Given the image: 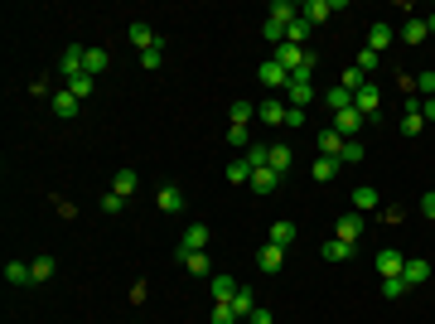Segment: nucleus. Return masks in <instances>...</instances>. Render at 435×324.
Listing matches in <instances>:
<instances>
[{
  "mask_svg": "<svg viewBox=\"0 0 435 324\" xmlns=\"http://www.w3.org/2000/svg\"><path fill=\"white\" fill-rule=\"evenodd\" d=\"M58 73H63L68 82L82 78V73H87V49H82V44H68V49L58 54Z\"/></svg>",
  "mask_w": 435,
  "mask_h": 324,
  "instance_id": "f257e3e1",
  "label": "nucleus"
},
{
  "mask_svg": "<svg viewBox=\"0 0 435 324\" xmlns=\"http://www.w3.org/2000/svg\"><path fill=\"white\" fill-rule=\"evenodd\" d=\"M354 107L363 111L368 121H378V116H382V87H378V82H363V87L354 92Z\"/></svg>",
  "mask_w": 435,
  "mask_h": 324,
  "instance_id": "f03ea898",
  "label": "nucleus"
},
{
  "mask_svg": "<svg viewBox=\"0 0 435 324\" xmlns=\"http://www.w3.org/2000/svg\"><path fill=\"white\" fill-rule=\"evenodd\" d=\"M286 92H290V107H300V111L320 97V92H315V78H305V73H290V87H286Z\"/></svg>",
  "mask_w": 435,
  "mask_h": 324,
  "instance_id": "7ed1b4c3",
  "label": "nucleus"
},
{
  "mask_svg": "<svg viewBox=\"0 0 435 324\" xmlns=\"http://www.w3.org/2000/svg\"><path fill=\"white\" fill-rule=\"evenodd\" d=\"M174 252H179V257H189V252H208V228H203V223H189Z\"/></svg>",
  "mask_w": 435,
  "mask_h": 324,
  "instance_id": "20e7f679",
  "label": "nucleus"
},
{
  "mask_svg": "<svg viewBox=\"0 0 435 324\" xmlns=\"http://www.w3.org/2000/svg\"><path fill=\"white\" fill-rule=\"evenodd\" d=\"M363 121H368V116H363L358 107H349V111H334V131L344 135V140H358V131H363Z\"/></svg>",
  "mask_w": 435,
  "mask_h": 324,
  "instance_id": "39448f33",
  "label": "nucleus"
},
{
  "mask_svg": "<svg viewBox=\"0 0 435 324\" xmlns=\"http://www.w3.org/2000/svg\"><path fill=\"white\" fill-rule=\"evenodd\" d=\"M256 82H261V87H281V92H286V87H290V68H281L276 58H266V63L256 68Z\"/></svg>",
  "mask_w": 435,
  "mask_h": 324,
  "instance_id": "423d86ee",
  "label": "nucleus"
},
{
  "mask_svg": "<svg viewBox=\"0 0 435 324\" xmlns=\"http://www.w3.org/2000/svg\"><path fill=\"white\" fill-rule=\"evenodd\" d=\"M286 267V247H276V242H266L261 252H256V271L261 276H276V271Z\"/></svg>",
  "mask_w": 435,
  "mask_h": 324,
  "instance_id": "0eeeda50",
  "label": "nucleus"
},
{
  "mask_svg": "<svg viewBox=\"0 0 435 324\" xmlns=\"http://www.w3.org/2000/svg\"><path fill=\"white\" fill-rule=\"evenodd\" d=\"M402 267H407V257H402L397 247H382V252H378V276H382V281L402 276Z\"/></svg>",
  "mask_w": 435,
  "mask_h": 324,
  "instance_id": "6e6552de",
  "label": "nucleus"
},
{
  "mask_svg": "<svg viewBox=\"0 0 435 324\" xmlns=\"http://www.w3.org/2000/svg\"><path fill=\"white\" fill-rule=\"evenodd\" d=\"M208 291H213V305H227V300L237 296L242 286H237L232 276H222V271H213V276H208Z\"/></svg>",
  "mask_w": 435,
  "mask_h": 324,
  "instance_id": "1a4fd4ad",
  "label": "nucleus"
},
{
  "mask_svg": "<svg viewBox=\"0 0 435 324\" xmlns=\"http://www.w3.org/2000/svg\"><path fill=\"white\" fill-rule=\"evenodd\" d=\"M334 238H339V242H349V247H358V238H363V218L344 213L339 223H334Z\"/></svg>",
  "mask_w": 435,
  "mask_h": 324,
  "instance_id": "9d476101",
  "label": "nucleus"
},
{
  "mask_svg": "<svg viewBox=\"0 0 435 324\" xmlns=\"http://www.w3.org/2000/svg\"><path fill=\"white\" fill-rule=\"evenodd\" d=\"M305 58H310V49H300V44H276V63H281V68H290V73L305 68Z\"/></svg>",
  "mask_w": 435,
  "mask_h": 324,
  "instance_id": "9b49d317",
  "label": "nucleus"
},
{
  "mask_svg": "<svg viewBox=\"0 0 435 324\" xmlns=\"http://www.w3.org/2000/svg\"><path fill=\"white\" fill-rule=\"evenodd\" d=\"M155 208H160V213H184V189H179V184H164V189L155 194Z\"/></svg>",
  "mask_w": 435,
  "mask_h": 324,
  "instance_id": "f8f14e48",
  "label": "nucleus"
},
{
  "mask_svg": "<svg viewBox=\"0 0 435 324\" xmlns=\"http://www.w3.org/2000/svg\"><path fill=\"white\" fill-rule=\"evenodd\" d=\"M402 281H407V286H426V281H431V262H421V257H407V267H402Z\"/></svg>",
  "mask_w": 435,
  "mask_h": 324,
  "instance_id": "ddd939ff",
  "label": "nucleus"
},
{
  "mask_svg": "<svg viewBox=\"0 0 435 324\" xmlns=\"http://www.w3.org/2000/svg\"><path fill=\"white\" fill-rule=\"evenodd\" d=\"M329 15H334V0H310V5H300V20H310L315 29L324 25Z\"/></svg>",
  "mask_w": 435,
  "mask_h": 324,
  "instance_id": "4468645a",
  "label": "nucleus"
},
{
  "mask_svg": "<svg viewBox=\"0 0 435 324\" xmlns=\"http://www.w3.org/2000/svg\"><path fill=\"white\" fill-rule=\"evenodd\" d=\"M49 107H54L58 121H73V116H78V97H73V92H54V97H49Z\"/></svg>",
  "mask_w": 435,
  "mask_h": 324,
  "instance_id": "2eb2a0df",
  "label": "nucleus"
},
{
  "mask_svg": "<svg viewBox=\"0 0 435 324\" xmlns=\"http://www.w3.org/2000/svg\"><path fill=\"white\" fill-rule=\"evenodd\" d=\"M392 39H397V34H392V25H373L368 29V49H373V54H387V49H392Z\"/></svg>",
  "mask_w": 435,
  "mask_h": 324,
  "instance_id": "dca6fc26",
  "label": "nucleus"
},
{
  "mask_svg": "<svg viewBox=\"0 0 435 324\" xmlns=\"http://www.w3.org/2000/svg\"><path fill=\"white\" fill-rule=\"evenodd\" d=\"M426 131V116H421V107H416V97L407 102V111H402V135H421Z\"/></svg>",
  "mask_w": 435,
  "mask_h": 324,
  "instance_id": "f3484780",
  "label": "nucleus"
},
{
  "mask_svg": "<svg viewBox=\"0 0 435 324\" xmlns=\"http://www.w3.org/2000/svg\"><path fill=\"white\" fill-rule=\"evenodd\" d=\"M140 189V174L136 169H116V179H111V194H121V199H131Z\"/></svg>",
  "mask_w": 435,
  "mask_h": 324,
  "instance_id": "a211bd4d",
  "label": "nucleus"
},
{
  "mask_svg": "<svg viewBox=\"0 0 435 324\" xmlns=\"http://www.w3.org/2000/svg\"><path fill=\"white\" fill-rule=\"evenodd\" d=\"M126 39H131V44H136L140 54H145V49H155V44H160V34H155V29H150V25H131V29H126Z\"/></svg>",
  "mask_w": 435,
  "mask_h": 324,
  "instance_id": "6ab92c4d",
  "label": "nucleus"
},
{
  "mask_svg": "<svg viewBox=\"0 0 435 324\" xmlns=\"http://www.w3.org/2000/svg\"><path fill=\"white\" fill-rule=\"evenodd\" d=\"M281 179H286V174H276L271 164H266V169L252 174V189H256V194H276V189H281Z\"/></svg>",
  "mask_w": 435,
  "mask_h": 324,
  "instance_id": "aec40b11",
  "label": "nucleus"
},
{
  "mask_svg": "<svg viewBox=\"0 0 435 324\" xmlns=\"http://www.w3.org/2000/svg\"><path fill=\"white\" fill-rule=\"evenodd\" d=\"M339 169H344V164L334 160V155H315V169H310V174H315V184H329Z\"/></svg>",
  "mask_w": 435,
  "mask_h": 324,
  "instance_id": "412c9836",
  "label": "nucleus"
},
{
  "mask_svg": "<svg viewBox=\"0 0 435 324\" xmlns=\"http://www.w3.org/2000/svg\"><path fill=\"white\" fill-rule=\"evenodd\" d=\"M286 111H290V107H281V102H276V97H266V102H261V107H256V116H261V121H266V126H286Z\"/></svg>",
  "mask_w": 435,
  "mask_h": 324,
  "instance_id": "4be33fe9",
  "label": "nucleus"
},
{
  "mask_svg": "<svg viewBox=\"0 0 435 324\" xmlns=\"http://www.w3.org/2000/svg\"><path fill=\"white\" fill-rule=\"evenodd\" d=\"M227 305H232V315H237V320L247 324V315H252V310H256V296H252V286H242V291H237V296L227 300Z\"/></svg>",
  "mask_w": 435,
  "mask_h": 324,
  "instance_id": "5701e85b",
  "label": "nucleus"
},
{
  "mask_svg": "<svg viewBox=\"0 0 435 324\" xmlns=\"http://www.w3.org/2000/svg\"><path fill=\"white\" fill-rule=\"evenodd\" d=\"M324 107L329 111H349V107H354V92H349L344 82H339V87H329V92H324Z\"/></svg>",
  "mask_w": 435,
  "mask_h": 324,
  "instance_id": "b1692460",
  "label": "nucleus"
},
{
  "mask_svg": "<svg viewBox=\"0 0 435 324\" xmlns=\"http://www.w3.org/2000/svg\"><path fill=\"white\" fill-rule=\"evenodd\" d=\"M189 276H213V262H208V252H189V257H179Z\"/></svg>",
  "mask_w": 435,
  "mask_h": 324,
  "instance_id": "393cba45",
  "label": "nucleus"
},
{
  "mask_svg": "<svg viewBox=\"0 0 435 324\" xmlns=\"http://www.w3.org/2000/svg\"><path fill=\"white\" fill-rule=\"evenodd\" d=\"M49 276H54V257H34L29 262V286H44Z\"/></svg>",
  "mask_w": 435,
  "mask_h": 324,
  "instance_id": "a878e982",
  "label": "nucleus"
},
{
  "mask_svg": "<svg viewBox=\"0 0 435 324\" xmlns=\"http://www.w3.org/2000/svg\"><path fill=\"white\" fill-rule=\"evenodd\" d=\"M222 174H227V184H252V174H256V169H252V164H247V155H242V160L227 164Z\"/></svg>",
  "mask_w": 435,
  "mask_h": 324,
  "instance_id": "bb28decb",
  "label": "nucleus"
},
{
  "mask_svg": "<svg viewBox=\"0 0 435 324\" xmlns=\"http://www.w3.org/2000/svg\"><path fill=\"white\" fill-rule=\"evenodd\" d=\"M426 34H431V29H426V20H407V25H402V44H407V49H416Z\"/></svg>",
  "mask_w": 435,
  "mask_h": 324,
  "instance_id": "cd10ccee",
  "label": "nucleus"
},
{
  "mask_svg": "<svg viewBox=\"0 0 435 324\" xmlns=\"http://www.w3.org/2000/svg\"><path fill=\"white\" fill-rule=\"evenodd\" d=\"M247 164H252V169H266V164H271V145L252 140V145H247Z\"/></svg>",
  "mask_w": 435,
  "mask_h": 324,
  "instance_id": "c85d7f7f",
  "label": "nucleus"
},
{
  "mask_svg": "<svg viewBox=\"0 0 435 324\" xmlns=\"http://www.w3.org/2000/svg\"><path fill=\"white\" fill-rule=\"evenodd\" d=\"M266 242L290 247V242H295V223H286V218H281V223H271V238H266Z\"/></svg>",
  "mask_w": 435,
  "mask_h": 324,
  "instance_id": "c756f323",
  "label": "nucleus"
},
{
  "mask_svg": "<svg viewBox=\"0 0 435 324\" xmlns=\"http://www.w3.org/2000/svg\"><path fill=\"white\" fill-rule=\"evenodd\" d=\"M339 150H344V135L334 131V126L320 131V155H334V160H339Z\"/></svg>",
  "mask_w": 435,
  "mask_h": 324,
  "instance_id": "7c9ffc66",
  "label": "nucleus"
},
{
  "mask_svg": "<svg viewBox=\"0 0 435 324\" xmlns=\"http://www.w3.org/2000/svg\"><path fill=\"white\" fill-rule=\"evenodd\" d=\"M320 252H324V262H349V257H354V247H349V242H339V238H329V242L320 247Z\"/></svg>",
  "mask_w": 435,
  "mask_h": 324,
  "instance_id": "2f4dec72",
  "label": "nucleus"
},
{
  "mask_svg": "<svg viewBox=\"0 0 435 324\" xmlns=\"http://www.w3.org/2000/svg\"><path fill=\"white\" fill-rule=\"evenodd\" d=\"M310 20H290V25H286V44H300V49H305V39H310Z\"/></svg>",
  "mask_w": 435,
  "mask_h": 324,
  "instance_id": "473e14b6",
  "label": "nucleus"
},
{
  "mask_svg": "<svg viewBox=\"0 0 435 324\" xmlns=\"http://www.w3.org/2000/svg\"><path fill=\"white\" fill-rule=\"evenodd\" d=\"M378 203H382V194L373 184H358L354 189V208H378Z\"/></svg>",
  "mask_w": 435,
  "mask_h": 324,
  "instance_id": "72a5a7b5",
  "label": "nucleus"
},
{
  "mask_svg": "<svg viewBox=\"0 0 435 324\" xmlns=\"http://www.w3.org/2000/svg\"><path fill=\"white\" fill-rule=\"evenodd\" d=\"M107 63H111V54H107V49H87V78L107 73Z\"/></svg>",
  "mask_w": 435,
  "mask_h": 324,
  "instance_id": "f704fd0d",
  "label": "nucleus"
},
{
  "mask_svg": "<svg viewBox=\"0 0 435 324\" xmlns=\"http://www.w3.org/2000/svg\"><path fill=\"white\" fill-rule=\"evenodd\" d=\"M363 140H344V150H339V164H363Z\"/></svg>",
  "mask_w": 435,
  "mask_h": 324,
  "instance_id": "c9c22d12",
  "label": "nucleus"
},
{
  "mask_svg": "<svg viewBox=\"0 0 435 324\" xmlns=\"http://www.w3.org/2000/svg\"><path fill=\"white\" fill-rule=\"evenodd\" d=\"M5 281L10 286H29V262H5Z\"/></svg>",
  "mask_w": 435,
  "mask_h": 324,
  "instance_id": "e433bc0d",
  "label": "nucleus"
},
{
  "mask_svg": "<svg viewBox=\"0 0 435 324\" xmlns=\"http://www.w3.org/2000/svg\"><path fill=\"white\" fill-rule=\"evenodd\" d=\"M271 20L290 25V20H300V5H290V0H276V5H271Z\"/></svg>",
  "mask_w": 435,
  "mask_h": 324,
  "instance_id": "4c0bfd02",
  "label": "nucleus"
},
{
  "mask_svg": "<svg viewBox=\"0 0 435 324\" xmlns=\"http://www.w3.org/2000/svg\"><path fill=\"white\" fill-rule=\"evenodd\" d=\"M290 160H295V155H290V145H271V169H276V174H286Z\"/></svg>",
  "mask_w": 435,
  "mask_h": 324,
  "instance_id": "58836bf2",
  "label": "nucleus"
},
{
  "mask_svg": "<svg viewBox=\"0 0 435 324\" xmlns=\"http://www.w3.org/2000/svg\"><path fill=\"white\" fill-rule=\"evenodd\" d=\"M92 87H97V78H87V73H82V78H73V82H68V92H73L78 102H87V92H92Z\"/></svg>",
  "mask_w": 435,
  "mask_h": 324,
  "instance_id": "ea45409f",
  "label": "nucleus"
},
{
  "mask_svg": "<svg viewBox=\"0 0 435 324\" xmlns=\"http://www.w3.org/2000/svg\"><path fill=\"white\" fill-rule=\"evenodd\" d=\"M407 291H411V286H407V281H402V276H392V281H382V296H387V300H402V296H407Z\"/></svg>",
  "mask_w": 435,
  "mask_h": 324,
  "instance_id": "a19ab883",
  "label": "nucleus"
},
{
  "mask_svg": "<svg viewBox=\"0 0 435 324\" xmlns=\"http://www.w3.org/2000/svg\"><path fill=\"white\" fill-rule=\"evenodd\" d=\"M97 208H102V213H121V208H126V199H121V194H102V203H97Z\"/></svg>",
  "mask_w": 435,
  "mask_h": 324,
  "instance_id": "79ce46f5",
  "label": "nucleus"
},
{
  "mask_svg": "<svg viewBox=\"0 0 435 324\" xmlns=\"http://www.w3.org/2000/svg\"><path fill=\"white\" fill-rule=\"evenodd\" d=\"M160 58H164V39L155 44V49H145V54H140V68H160Z\"/></svg>",
  "mask_w": 435,
  "mask_h": 324,
  "instance_id": "37998d69",
  "label": "nucleus"
},
{
  "mask_svg": "<svg viewBox=\"0 0 435 324\" xmlns=\"http://www.w3.org/2000/svg\"><path fill=\"white\" fill-rule=\"evenodd\" d=\"M261 34H266L271 44H286V25H281V20H266V25H261Z\"/></svg>",
  "mask_w": 435,
  "mask_h": 324,
  "instance_id": "c03bdc74",
  "label": "nucleus"
},
{
  "mask_svg": "<svg viewBox=\"0 0 435 324\" xmlns=\"http://www.w3.org/2000/svg\"><path fill=\"white\" fill-rule=\"evenodd\" d=\"M252 102H232V126H247V121H252Z\"/></svg>",
  "mask_w": 435,
  "mask_h": 324,
  "instance_id": "a18cd8bd",
  "label": "nucleus"
},
{
  "mask_svg": "<svg viewBox=\"0 0 435 324\" xmlns=\"http://www.w3.org/2000/svg\"><path fill=\"white\" fill-rule=\"evenodd\" d=\"M227 145L247 150V145H252V131H247V126H232V131H227Z\"/></svg>",
  "mask_w": 435,
  "mask_h": 324,
  "instance_id": "49530a36",
  "label": "nucleus"
},
{
  "mask_svg": "<svg viewBox=\"0 0 435 324\" xmlns=\"http://www.w3.org/2000/svg\"><path fill=\"white\" fill-rule=\"evenodd\" d=\"M378 58H382V54H373V49H358V63H354V68L373 73V68H378Z\"/></svg>",
  "mask_w": 435,
  "mask_h": 324,
  "instance_id": "de8ad7c7",
  "label": "nucleus"
},
{
  "mask_svg": "<svg viewBox=\"0 0 435 324\" xmlns=\"http://www.w3.org/2000/svg\"><path fill=\"white\" fill-rule=\"evenodd\" d=\"M363 82H368V73H363V68H349V73H344V87H349V92H358Z\"/></svg>",
  "mask_w": 435,
  "mask_h": 324,
  "instance_id": "09e8293b",
  "label": "nucleus"
},
{
  "mask_svg": "<svg viewBox=\"0 0 435 324\" xmlns=\"http://www.w3.org/2000/svg\"><path fill=\"white\" fill-rule=\"evenodd\" d=\"M213 324H242L232 315V305H213Z\"/></svg>",
  "mask_w": 435,
  "mask_h": 324,
  "instance_id": "8fccbe9b",
  "label": "nucleus"
},
{
  "mask_svg": "<svg viewBox=\"0 0 435 324\" xmlns=\"http://www.w3.org/2000/svg\"><path fill=\"white\" fill-rule=\"evenodd\" d=\"M247 324H276V320H271V310H261V305H256V310L247 315Z\"/></svg>",
  "mask_w": 435,
  "mask_h": 324,
  "instance_id": "3c124183",
  "label": "nucleus"
},
{
  "mask_svg": "<svg viewBox=\"0 0 435 324\" xmlns=\"http://www.w3.org/2000/svg\"><path fill=\"white\" fill-rule=\"evenodd\" d=\"M416 107H421V116H426V121H435V97H416Z\"/></svg>",
  "mask_w": 435,
  "mask_h": 324,
  "instance_id": "603ef678",
  "label": "nucleus"
},
{
  "mask_svg": "<svg viewBox=\"0 0 435 324\" xmlns=\"http://www.w3.org/2000/svg\"><path fill=\"white\" fill-rule=\"evenodd\" d=\"M416 87H421V92H431V97H435V73H431V68H426V73L416 78Z\"/></svg>",
  "mask_w": 435,
  "mask_h": 324,
  "instance_id": "864d4df0",
  "label": "nucleus"
},
{
  "mask_svg": "<svg viewBox=\"0 0 435 324\" xmlns=\"http://www.w3.org/2000/svg\"><path fill=\"white\" fill-rule=\"evenodd\" d=\"M421 213L435 223V189H431V194H421Z\"/></svg>",
  "mask_w": 435,
  "mask_h": 324,
  "instance_id": "5fc2aeb1",
  "label": "nucleus"
},
{
  "mask_svg": "<svg viewBox=\"0 0 435 324\" xmlns=\"http://www.w3.org/2000/svg\"><path fill=\"white\" fill-rule=\"evenodd\" d=\"M426 29H431V34H435V15H426Z\"/></svg>",
  "mask_w": 435,
  "mask_h": 324,
  "instance_id": "6e6d98bb",
  "label": "nucleus"
},
{
  "mask_svg": "<svg viewBox=\"0 0 435 324\" xmlns=\"http://www.w3.org/2000/svg\"><path fill=\"white\" fill-rule=\"evenodd\" d=\"M431 73H435V68H431Z\"/></svg>",
  "mask_w": 435,
  "mask_h": 324,
  "instance_id": "4d7b16f0",
  "label": "nucleus"
}]
</instances>
